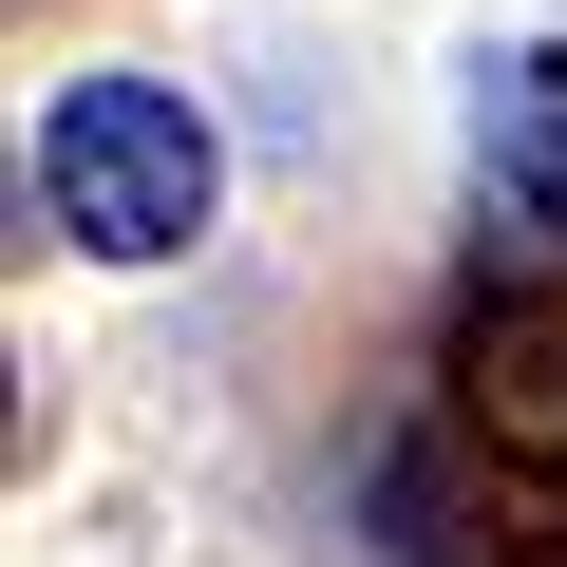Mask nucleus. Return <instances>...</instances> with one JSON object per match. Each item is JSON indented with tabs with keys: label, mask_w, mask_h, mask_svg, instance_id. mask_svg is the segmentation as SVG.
I'll return each mask as SVG.
<instances>
[{
	"label": "nucleus",
	"mask_w": 567,
	"mask_h": 567,
	"mask_svg": "<svg viewBox=\"0 0 567 567\" xmlns=\"http://www.w3.org/2000/svg\"><path fill=\"white\" fill-rule=\"evenodd\" d=\"M39 208H58L76 265H171V246H208V208H227V133H208L171 76H76V95L39 114Z\"/></svg>",
	"instance_id": "nucleus-1"
},
{
	"label": "nucleus",
	"mask_w": 567,
	"mask_h": 567,
	"mask_svg": "<svg viewBox=\"0 0 567 567\" xmlns=\"http://www.w3.org/2000/svg\"><path fill=\"white\" fill-rule=\"evenodd\" d=\"M454 398H473V435H492L511 473H567V265H529V284H492V303H473Z\"/></svg>",
	"instance_id": "nucleus-2"
},
{
	"label": "nucleus",
	"mask_w": 567,
	"mask_h": 567,
	"mask_svg": "<svg viewBox=\"0 0 567 567\" xmlns=\"http://www.w3.org/2000/svg\"><path fill=\"white\" fill-rule=\"evenodd\" d=\"M473 152H492V208L529 246H567V39H529V58L473 76Z\"/></svg>",
	"instance_id": "nucleus-3"
}]
</instances>
